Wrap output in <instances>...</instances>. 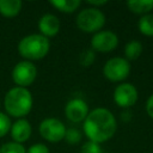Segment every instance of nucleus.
<instances>
[{
    "mask_svg": "<svg viewBox=\"0 0 153 153\" xmlns=\"http://www.w3.org/2000/svg\"><path fill=\"white\" fill-rule=\"evenodd\" d=\"M117 130V120L106 108L91 110L82 122V131L88 141L103 143L110 140Z\"/></svg>",
    "mask_w": 153,
    "mask_h": 153,
    "instance_id": "nucleus-1",
    "label": "nucleus"
},
{
    "mask_svg": "<svg viewBox=\"0 0 153 153\" xmlns=\"http://www.w3.org/2000/svg\"><path fill=\"white\" fill-rule=\"evenodd\" d=\"M33 105L32 93L26 87L14 86L7 91L4 98V106L7 116L14 118H25Z\"/></svg>",
    "mask_w": 153,
    "mask_h": 153,
    "instance_id": "nucleus-2",
    "label": "nucleus"
},
{
    "mask_svg": "<svg viewBox=\"0 0 153 153\" xmlns=\"http://www.w3.org/2000/svg\"><path fill=\"white\" fill-rule=\"evenodd\" d=\"M50 49L49 38L41 33H30L18 42V53L26 61H38L47 56Z\"/></svg>",
    "mask_w": 153,
    "mask_h": 153,
    "instance_id": "nucleus-3",
    "label": "nucleus"
},
{
    "mask_svg": "<svg viewBox=\"0 0 153 153\" xmlns=\"http://www.w3.org/2000/svg\"><path fill=\"white\" fill-rule=\"evenodd\" d=\"M75 23L78 29L81 31L87 33H96L100 31L105 25V14L99 8L86 7L78 13Z\"/></svg>",
    "mask_w": 153,
    "mask_h": 153,
    "instance_id": "nucleus-4",
    "label": "nucleus"
},
{
    "mask_svg": "<svg viewBox=\"0 0 153 153\" xmlns=\"http://www.w3.org/2000/svg\"><path fill=\"white\" fill-rule=\"evenodd\" d=\"M130 73V63L124 57H111L103 66V75L112 82H121L128 78Z\"/></svg>",
    "mask_w": 153,
    "mask_h": 153,
    "instance_id": "nucleus-5",
    "label": "nucleus"
},
{
    "mask_svg": "<svg viewBox=\"0 0 153 153\" xmlns=\"http://www.w3.org/2000/svg\"><path fill=\"white\" fill-rule=\"evenodd\" d=\"M66 126L62 121H60L56 117H47L43 121H41L38 126V133L39 135L48 142H60L65 139L66 134Z\"/></svg>",
    "mask_w": 153,
    "mask_h": 153,
    "instance_id": "nucleus-6",
    "label": "nucleus"
},
{
    "mask_svg": "<svg viewBox=\"0 0 153 153\" xmlns=\"http://www.w3.org/2000/svg\"><path fill=\"white\" fill-rule=\"evenodd\" d=\"M11 76L13 82L19 87H26L33 84L37 76V68L31 61H19L12 69Z\"/></svg>",
    "mask_w": 153,
    "mask_h": 153,
    "instance_id": "nucleus-7",
    "label": "nucleus"
},
{
    "mask_svg": "<svg viewBox=\"0 0 153 153\" xmlns=\"http://www.w3.org/2000/svg\"><path fill=\"white\" fill-rule=\"evenodd\" d=\"M118 45V36L110 30H100L91 38V49L96 53H110Z\"/></svg>",
    "mask_w": 153,
    "mask_h": 153,
    "instance_id": "nucleus-8",
    "label": "nucleus"
},
{
    "mask_svg": "<svg viewBox=\"0 0 153 153\" xmlns=\"http://www.w3.org/2000/svg\"><path fill=\"white\" fill-rule=\"evenodd\" d=\"M139 99L136 87L130 82H122L114 90V102L122 109L131 108Z\"/></svg>",
    "mask_w": 153,
    "mask_h": 153,
    "instance_id": "nucleus-9",
    "label": "nucleus"
},
{
    "mask_svg": "<svg viewBox=\"0 0 153 153\" xmlns=\"http://www.w3.org/2000/svg\"><path fill=\"white\" fill-rule=\"evenodd\" d=\"M88 112H90L88 104L82 98H79V97L69 99L65 105V115L67 120L73 123L84 122Z\"/></svg>",
    "mask_w": 153,
    "mask_h": 153,
    "instance_id": "nucleus-10",
    "label": "nucleus"
},
{
    "mask_svg": "<svg viewBox=\"0 0 153 153\" xmlns=\"http://www.w3.org/2000/svg\"><path fill=\"white\" fill-rule=\"evenodd\" d=\"M37 25H38L39 33L47 38H50V37H54L59 33L61 23H60V19L55 14L45 13L39 18Z\"/></svg>",
    "mask_w": 153,
    "mask_h": 153,
    "instance_id": "nucleus-11",
    "label": "nucleus"
},
{
    "mask_svg": "<svg viewBox=\"0 0 153 153\" xmlns=\"http://www.w3.org/2000/svg\"><path fill=\"white\" fill-rule=\"evenodd\" d=\"M10 134L14 142L23 145L25 141H27L30 139V136L32 134V127L26 118H19L14 123H12Z\"/></svg>",
    "mask_w": 153,
    "mask_h": 153,
    "instance_id": "nucleus-12",
    "label": "nucleus"
},
{
    "mask_svg": "<svg viewBox=\"0 0 153 153\" xmlns=\"http://www.w3.org/2000/svg\"><path fill=\"white\" fill-rule=\"evenodd\" d=\"M23 2L20 0H0V14L6 18H13L22 11Z\"/></svg>",
    "mask_w": 153,
    "mask_h": 153,
    "instance_id": "nucleus-13",
    "label": "nucleus"
},
{
    "mask_svg": "<svg viewBox=\"0 0 153 153\" xmlns=\"http://www.w3.org/2000/svg\"><path fill=\"white\" fill-rule=\"evenodd\" d=\"M128 10L135 14H148L153 10V0H129L126 2Z\"/></svg>",
    "mask_w": 153,
    "mask_h": 153,
    "instance_id": "nucleus-14",
    "label": "nucleus"
},
{
    "mask_svg": "<svg viewBox=\"0 0 153 153\" xmlns=\"http://www.w3.org/2000/svg\"><path fill=\"white\" fill-rule=\"evenodd\" d=\"M49 4L63 13H73L81 5L80 0H50Z\"/></svg>",
    "mask_w": 153,
    "mask_h": 153,
    "instance_id": "nucleus-15",
    "label": "nucleus"
},
{
    "mask_svg": "<svg viewBox=\"0 0 153 153\" xmlns=\"http://www.w3.org/2000/svg\"><path fill=\"white\" fill-rule=\"evenodd\" d=\"M142 43L140 41L133 39L129 41L126 45H124V59L128 61H133L140 57V55L142 54Z\"/></svg>",
    "mask_w": 153,
    "mask_h": 153,
    "instance_id": "nucleus-16",
    "label": "nucleus"
},
{
    "mask_svg": "<svg viewBox=\"0 0 153 153\" xmlns=\"http://www.w3.org/2000/svg\"><path fill=\"white\" fill-rule=\"evenodd\" d=\"M137 29L143 36L153 37V13L141 16L137 22Z\"/></svg>",
    "mask_w": 153,
    "mask_h": 153,
    "instance_id": "nucleus-17",
    "label": "nucleus"
},
{
    "mask_svg": "<svg viewBox=\"0 0 153 153\" xmlns=\"http://www.w3.org/2000/svg\"><path fill=\"white\" fill-rule=\"evenodd\" d=\"M0 153H26V148L22 143L8 141L0 146Z\"/></svg>",
    "mask_w": 153,
    "mask_h": 153,
    "instance_id": "nucleus-18",
    "label": "nucleus"
},
{
    "mask_svg": "<svg viewBox=\"0 0 153 153\" xmlns=\"http://www.w3.org/2000/svg\"><path fill=\"white\" fill-rule=\"evenodd\" d=\"M94 60H96V53H94L91 48L85 49V50L80 54V56H79V63H80L82 67H86V68L90 67L91 65H93Z\"/></svg>",
    "mask_w": 153,
    "mask_h": 153,
    "instance_id": "nucleus-19",
    "label": "nucleus"
},
{
    "mask_svg": "<svg viewBox=\"0 0 153 153\" xmlns=\"http://www.w3.org/2000/svg\"><path fill=\"white\" fill-rule=\"evenodd\" d=\"M65 140L69 145H78L81 141V131L74 127L67 128L66 134H65Z\"/></svg>",
    "mask_w": 153,
    "mask_h": 153,
    "instance_id": "nucleus-20",
    "label": "nucleus"
},
{
    "mask_svg": "<svg viewBox=\"0 0 153 153\" xmlns=\"http://www.w3.org/2000/svg\"><path fill=\"white\" fill-rule=\"evenodd\" d=\"M80 153H104L102 146L93 141H86L80 148Z\"/></svg>",
    "mask_w": 153,
    "mask_h": 153,
    "instance_id": "nucleus-21",
    "label": "nucleus"
},
{
    "mask_svg": "<svg viewBox=\"0 0 153 153\" xmlns=\"http://www.w3.org/2000/svg\"><path fill=\"white\" fill-rule=\"evenodd\" d=\"M12 122L10 120V116L0 111V139L4 137L11 129Z\"/></svg>",
    "mask_w": 153,
    "mask_h": 153,
    "instance_id": "nucleus-22",
    "label": "nucleus"
},
{
    "mask_svg": "<svg viewBox=\"0 0 153 153\" xmlns=\"http://www.w3.org/2000/svg\"><path fill=\"white\" fill-rule=\"evenodd\" d=\"M26 153H50V149L44 143H35L26 149Z\"/></svg>",
    "mask_w": 153,
    "mask_h": 153,
    "instance_id": "nucleus-23",
    "label": "nucleus"
},
{
    "mask_svg": "<svg viewBox=\"0 0 153 153\" xmlns=\"http://www.w3.org/2000/svg\"><path fill=\"white\" fill-rule=\"evenodd\" d=\"M145 109H146L147 115H148L151 118H153V93L147 98L146 104H145Z\"/></svg>",
    "mask_w": 153,
    "mask_h": 153,
    "instance_id": "nucleus-24",
    "label": "nucleus"
},
{
    "mask_svg": "<svg viewBox=\"0 0 153 153\" xmlns=\"http://www.w3.org/2000/svg\"><path fill=\"white\" fill-rule=\"evenodd\" d=\"M87 4L90 5V7H94L98 8L100 6H104L108 4V0H87Z\"/></svg>",
    "mask_w": 153,
    "mask_h": 153,
    "instance_id": "nucleus-25",
    "label": "nucleus"
}]
</instances>
